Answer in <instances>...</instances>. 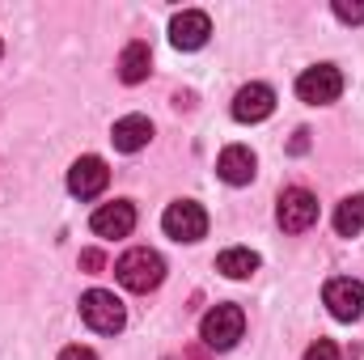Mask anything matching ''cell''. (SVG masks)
Here are the masks:
<instances>
[{"label":"cell","mask_w":364,"mask_h":360,"mask_svg":"<svg viewBox=\"0 0 364 360\" xmlns=\"http://www.w3.org/2000/svg\"><path fill=\"white\" fill-rule=\"evenodd\" d=\"M149 73H153V51H149V43H127L123 55H119V81H123V85H140Z\"/></svg>","instance_id":"5bb4252c"},{"label":"cell","mask_w":364,"mask_h":360,"mask_svg":"<svg viewBox=\"0 0 364 360\" xmlns=\"http://www.w3.org/2000/svg\"><path fill=\"white\" fill-rule=\"evenodd\" d=\"M335 233H339V238L364 233V195H348V199L335 208Z\"/></svg>","instance_id":"2e32d148"},{"label":"cell","mask_w":364,"mask_h":360,"mask_svg":"<svg viewBox=\"0 0 364 360\" xmlns=\"http://www.w3.org/2000/svg\"><path fill=\"white\" fill-rule=\"evenodd\" d=\"M60 360H97L90 352V348H81V344H77V348H64V352H60Z\"/></svg>","instance_id":"d6986e66"},{"label":"cell","mask_w":364,"mask_h":360,"mask_svg":"<svg viewBox=\"0 0 364 360\" xmlns=\"http://www.w3.org/2000/svg\"><path fill=\"white\" fill-rule=\"evenodd\" d=\"M343 93V73L335 64H314L296 77V97L309 102V106H326Z\"/></svg>","instance_id":"277c9868"},{"label":"cell","mask_w":364,"mask_h":360,"mask_svg":"<svg viewBox=\"0 0 364 360\" xmlns=\"http://www.w3.org/2000/svg\"><path fill=\"white\" fill-rule=\"evenodd\" d=\"M275 216H279V229H284V233H305V229L318 225V199H314L305 186H288V191L279 195Z\"/></svg>","instance_id":"5b68a950"},{"label":"cell","mask_w":364,"mask_h":360,"mask_svg":"<svg viewBox=\"0 0 364 360\" xmlns=\"http://www.w3.org/2000/svg\"><path fill=\"white\" fill-rule=\"evenodd\" d=\"M216 271H225L229 280H250V275L259 271V255L246 250V246H229V250H220Z\"/></svg>","instance_id":"9a60e30c"},{"label":"cell","mask_w":364,"mask_h":360,"mask_svg":"<svg viewBox=\"0 0 364 360\" xmlns=\"http://www.w3.org/2000/svg\"><path fill=\"white\" fill-rule=\"evenodd\" d=\"M208 34H212V21H208V13H199V9H182L178 17L170 21V43H174L178 51H199V47L208 43Z\"/></svg>","instance_id":"30bf717a"},{"label":"cell","mask_w":364,"mask_h":360,"mask_svg":"<svg viewBox=\"0 0 364 360\" xmlns=\"http://www.w3.org/2000/svg\"><path fill=\"white\" fill-rule=\"evenodd\" d=\"M0 51H4V43H0Z\"/></svg>","instance_id":"ffe728a7"},{"label":"cell","mask_w":364,"mask_h":360,"mask_svg":"<svg viewBox=\"0 0 364 360\" xmlns=\"http://www.w3.org/2000/svg\"><path fill=\"white\" fill-rule=\"evenodd\" d=\"M161 229L174 238V242H199L208 233V212L195 203V199H174L161 216Z\"/></svg>","instance_id":"8992f818"},{"label":"cell","mask_w":364,"mask_h":360,"mask_svg":"<svg viewBox=\"0 0 364 360\" xmlns=\"http://www.w3.org/2000/svg\"><path fill=\"white\" fill-rule=\"evenodd\" d=\"M242 335H246V314H242V305H212V309L203 314V322H199V339H203V348H212V352L237 348Z\"/></svg>","instance_id":"7a4b0ae2"},{"label":"cell","mask_w":364,"mask_h":360,"mask_svg":"<svg viewBox=\"0 0 364 360\" xmlns=\"http://www.w3.org/2000/svg\"><path fill=\"white\" fill-rule=\"evenodd\" d=\"M322 301H326L331 318H339V322H356V318L364 314V284L360 280H352V275H339V280H331V284L322 288Z\"/></svg>","instance_id":"52a82bcc"},{"label":"cell","mask_w":364,"mask_h":360,"mask_svg":"<svg viewBox=\"0 0 364 360\" xmlns=\"http://www.w3.org/2000/svg\"><path fill=\"white\" fill-rule=\"evenodd\" d=\"M110 140H114V149H119V153H140V149L153 140V123H149L144 115H123V119L114 123Z\"/></svg>","instance_id":"4fadbf2b"},{"label":"cell","mask_w":364,"mask_h":360,"mask_svg":"<svg viewBox=\"0 0 364 360\" xmlns=\"http://www.w3.org/2000/svg\"><path fill=\"white\" fill-rule=\"evenodd\" d=\"M255 170H259V162H255V153L246 144H229L216 157V174L229 182V186H246V182L255 179Z\"/></svg>","instance_id":"7c38bea8"},{"label":"cell","mask_w":364,"mask_h":360,"mask_svg":"<svg viewBox=\"0 0 364 360\" xmlns=\"http://www.w3.org/2000/svg\"><path fill=\"white\" fill-rule=\"evenodd\" d=\"M272 110H275V90L263 85V81L242 85L237 97H233V119H237V123H263Z\"/></svg>","instance_id":"ba28073f"},{"label":"cell","mask_w":364,"mask_h":360,"mask_svg":"<svg viewBox=\"0 0 364 360\" xmlns=\"http://www.w3.org/2000/svg\"><path fill=\"white\" fill-rule=\"evenodd\" d=\"M305 360H339V348H335L331 339H318V344L305 352Z\"/></svg>","instance_id":"ac0fdd59"},{"label":"cell","mask_w":364,"mask_h":360,"mask_svg":"<svg viewBox=\"0 0 364 360\" xmlns=\"http://www.w3.org/2000/svg\"><path fill=\"white\" fill-rule=\"evenodd\" d=\"M335 17H339V21H348V26H356V21H364V4H348V0H335Z\"/></svg>","instance_id":"e0dca14e"},{"label":"cell","mask_w":364,"mask_h":360,"mask_svg":"<svg viewBox=\"0 0 364 360\" xmlns=\"http://www.w3.org/2000/svg\"><path fill=\"white\" fill-rule=\"evenodd\" d=\"M81 318H85V327L97 331V335H114V331H123L127 309H123V301H119L114 292H106V288H90V292L81 297Z\"/></svg>","instance_id":"3957f363"},{"label":"cell","mask_w":364,"mask_h":360,"mask_svg":"<svg viewBox=\"0 0 364 360\" xmlns=\"http://www.w3.org/2000/svg\"><path fill=\"white\" fill-rule=\"evenodd\" d=\"M93 233L97 238H127L132 229H136V208L127 203V199H114V203H102L97 212H93Z\"/></svg>","instance_id":"8fae6325"},{"label":"cell","mask_w":364,"mask_h":360,"mask_svg":"<svg viewBox=\"0 0 364 360\" xmlns=\"http://www.w3.org/2000/svg\"><path fill=\"white\" fill-rule=\"evenodd\" d=\"M114 275H119V284L127 292H153L166 280V259L157 250H149V246H136L114 263Z\"/></svg>","instance_id":"6da1fadb"},{"label":"cell","mask_w":364,"mask_h":360,"mask_svg":"<svg viewBox=\"0 0 364 360\" xmlns=\"http://www.w3.org/2000/svg\"><path fill=\"white\" fill-rule=\"evenodd\" d=\"M106 182H110V170H106L102 157H77L73 170H68V191H73L77 199H93V195H102Z\"/></svg>","instance_id":"9c48e42d"}]
</instances>
